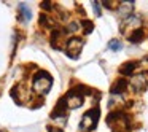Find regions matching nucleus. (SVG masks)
Returning a JSON list of instances; mask_svg holds the SVG:
<instances>
[{
    "label": "nucleus",
    "mask_w": 148,
    "mask_h": 132,
    "mask_svg": "<svg viewBox=\"0 0 148 132\" xmlns=\"http://www.w3.org/2000/svg\"><path fill=\"white\" fill-rule=\"evenodd\" d=\"M53 86V77L46 70H37L32 77V88L37 96L45 97Z\"/></svg>",
    "instance_id": "f257e3e1"
},
{
    "label": "nucleus",
    "mask_w": 148,
    "mask_h": 132,
    "mask_svg": "<svg viewBox=\"0 0 148 132\" xmlns=\"http://www.w3.org/2000/svg\"><path fill=\"white\" fill-rule=\"evenodd\" d=\"M99 118H100V108L99 107H92L83 115V118L80 121V129L81 131H92V129H96Z\"/></svg>",
    "instance_id": "f03ea898"
},
{
    "label": "nucleus",
    "mask_w": 148,
    "mask_h": 132,
    "mask_svg": "<svg viewBox=\"0 0 148 132\" xmlns=\"http://www.w3.org/2000/svg\"><path fill=\"white\" fill-rule=\"evenodd\" d=\"M83 46H84L83 38H80V37H72V38H69L67 43H65V53H67V56L70 59H78Z\"/></svg>",
    "instance_id": "7ed1b4c3"
},
{
    "label": "nucleus",
    "mask_w": 148,
    "mask_h": 132,
    "mask_svg": "<svg viewBox=\"0 0 148 132\" xmlns=\"http://www.w3.org/2000/svg\"><path fill=\"white\" fill-rule=\"evenodd\" d=\"M129 84H131L132 91H135V92H142L143 89H147L148 88V72H142L138 75H134L132 80L129 81Z\"/></svg>",
    "instance_id": "20e7f679"
},
{
    "label": "nucleus",
    "mask_w": 148,
    "mask_h": 132,
    "mask_svg": "<svg viewBox=\"0 0 148 132\" xmlns=\"http://www.w3.org/2000/svg\"><path fill=\"white\" fill-rule=\"evenodd\" d=\"M64 100H65V105H67V108H78V107L83 105L84 97L80 96L78 92H75L73 89H70V91H69V92L64 96Z\"/></svg>",
    "instance_id": "39448f33"
},
{
    "label": "nucleus",
    "mask_w": 148,
    "mask_h": 132,
    "mask_svg": "<svg viewBox=\"0 0 148 132\" xmlns=\"http://www.w3.org/2000/svg\"><path fill=\"white\" fill-rule=\"evenodd\" d=\"M10 96H11V99H13L18 105H23L21 96H24V99H26V100H27V97H29V96H27V89H26V86H24L23 83L14 84V86L11 88V91H10Z\"/></svg>",
    "instance_id": "423d86ee"
},
{
    "label": "nucleus",
    "mask_w": 148,
    "mask_h": 132,
    "mask_svg": "<svg viewBox=\"0 0 148 132\" xmlns=\"http://www.w3.org/2000/svg\"><path fill=\"white\" fill-rule=\"evenodd\" d=\"M127 86H129V81L126 80V78H118V80L112 84L110 92H112L113 96H121V94H124L126 91H127Z\"/></svg>",
    "instance_id": "0eeeda50"
},
{
    "label": "nucleus",
    "mask_w": 148,
    "mask_h": 132,
    "mask_svg": "<svg viewBox=\"0 0 148 132\" xmlns=\"http://www.w3.org/2000/svg\"><path fill=\"white\" fill-rule=\"evenodd\" d=\"M140 26H142V16H138V14H131V16H127L124 19V23H123L121 32L124 30V27H132V30H135V29H140Z\"/></svg>",
    "instance_id": "6e6552de"
},
{
    "label": "nucleus",
    "mask_w": 148,
    "mask_h": 132,
    "mask_svg": "<svg viewBox=\"0 0 148 132\" xmlns=\"http://www.w3.org/2000/svg\"><path fill=\"white\" fill-rule=\"evenodd\" d=\"M65 29H59V27H56V29H51V35H49V43H51V46L54 49H61L59 48V45H58V42L61 38H64V35H65Z\"/></svg>",
    "instance_id": "1a4fd4ad"
},
{
    "label": "nucleus",
    "mask_w": 148,
    "mask_h": 132,
    "mask_svg": "<svg viewBox=\"0 0 148 132\" xmlns=\"http://www.w3.org/2000/svg\"><path fill=\"white\" fill-rule=\"evenodd\" d=\"M132 8H134V2H119V5H118V14H119V18H127V16H131L132 14Z\"/></svg>",
    "instance_id": "9d476101"
},
{
    "label": "nucleus",
    "mask_w": 148,
    "mask_h": 132,
    "mask_svg": "<svg viewBox=\"0 0 148 132\" xmlns=\"http://www.w3.org/2000/svg\"><path fill=\"white\" fill-rule=\"evenodd\" d=\"M18 19H19L21 24H27L32 19V11H30V8L26 3H19V18Z\"/></svg>",
    "instance_id": "9b49d317"
},
{
    "label": "nucleus",
    "mask_w": 148,
    "mask_h": 132,
    "mask_svg": "<svg viewBox=\"0 0 148 132\" xmlns=\"http://www.w3.org/2000/svg\"><path fill=\"white\" fill-rule=\"evenodd\" d=\"M138 67V62L137 61H129V62H124V64L119 67V73L123 77H131L132 73L135 72V68Z\"/></svg>",
    "instance_id": "f8f14e48"
},
{
    "label": "nucleus",
    "mask_w": 148,
    "mask_h": 132,
    "mask_svg": "<svg viewBox=\"0 0 148 132\" xmlns=\"http://www.w3.org/2000/svg\"><path fill=\"white\" fill-rule=\"evenodd\" d=\"M143 38H145V30L142 29H135V30H132L131 34H129V37H127V40L131 43H134V45H138V43H142L143 42Z\"/></svg>",
    "instance_id": "ddd939ff"
},
{
    "label": "nucleus",
    "mask_w": 148,
    "mask_h": 132,
    "mask_svg": "<svg viewBox=\"0 0 148 132\" xmlns=\"http://www.w3.org/2000/svg\"><path fill=\"white\" fill-rule=\"evenodd\" d=\"M38 24H40V27H42V29H49V27L53 26V19L46 13H42L38 16Z\"/></svg>",
    "instance_id": "4468645a"
},
{
    "label": "nucleus",
    "mask_w": 148,
    "mask_h": 132,
    "mask_svg": "<svg viewBox=\"0 0 148 132\" xmlns=\"http://www.w3.org/2000/svg\"><path fill=\"white\" fill-rule=\"evenodd\" d=\"M80 26H83L84 34H91L94 30V24H92V21H89V19H83L80 23Z\"/></svg>",
    "instance_id": "2eb2a0df"
},
{
    "label": "nucleus",
    "mask_w": 148,
    "mask_h": 132,
    "mask_svg": "<svg viewBox=\"0 0 148 132\" xmlns=\"http://www.w3.org/2000/svg\"><path fill=\"white\" fill-rule=\"evenodd\" d=\"M108 48H110V49H113V51H119V49L123 48V43H121V42H118V40H110Z\"/></svg>",
    "instance_id": "dca6fc26"
},
{
    "label": "nucleus",
    "mask_w": 148,
    "mask_h": 132,
    "mask_svg": "<svg viewBox=\"0 0 148 132\" xmlns=\"http://www.w3.org/2000/svg\"><path fill=\"white\" fill-rule=\"evenodd\" d=\"M78 29H80V23H77V21H72V23L69 24L67 27H65V32H77Z\"/></svg>",
    "instance_id": "f3484780"
},
{
    "label": "nucleus",
    "mask_w": 148,
    "mask_h": 132,
    "mask_svg": "<svg viewBox=\"0 0 148 132\" xmlns=\"http://www.w3.org/2000/svg\"><path fill=\"white\" fill-rule=\"evenodd\" d=\"M42 10H45V11H51L53 8H54V5H53V2H42Z\"/></svg>",
    "instance_id": "a211bd4d"
},
{
    "label": "nucleus",
    "mask_w": 148,
    "mask_h": 132,
    "mask_svg": "<svg viewBox=\"0 0 148 132\" xmlns=\"http://www.w3.org/2000/svg\"><path fill=\"white\" fill-rule=\"evenodd\" d=\"M92 8H94V11H96L97 16H100V14H102V11H100V7H99V2H92Z\"/></svg>",
    "instance_id": "6ab92c4d"
},
{
    "label": "nucleus",
    "mask_w": 148,
    "mask_h": 132,
    "mask_svg": "<svg viewBox=\"0 0 148 132\" xmlns=\"http://www.w3.org/2000/svg\"><path fill=\"white\" fill-rule=\"evenodd\" d=\"M48 132H64L61 127H56V126H48Z\"/></svg>",
    "instance_id": "aec40b11"
},
{
    "label": "nucleus",
    "mask_w": 148,
    "mask_h": 132,
    "mask_svg": "<svg viewBox=\"0 0 148 132\" xmlns=\"http://www.w3.org/2000/svg\"><path fill=\"white\" fill-rule=\"evenodd\" d=\"M103 3V7H107L108 10H113V5H112V2H102Z\"/></svg>",
    "instance_id": "412c9836"
},
{
    "label": "nucleus",
    "mask_w": 148,
    "mask_h": 132,
    "mask_svg": "<svg viewBox=\"0 0 148 132\" xmlns=\"http://www.w3.org/2000/svg\"><path fill=\"white\" fill-rule=\"evenodd\" d=\"M147 61H148V56H147Z\"/></svg>",
    "instance_id": "4be33fe9"
}]
</instances>
